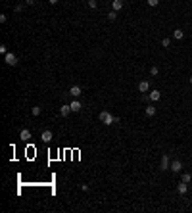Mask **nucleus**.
<instances>
[{"label": "nucleus", "mask_w": 192, "mask_h": 213, "mask_svg": "<svg viewBox=\"0 0 192 213\" xmlns=\"http://www.w3.org/2000/svg\"><path fill=\"white\" fill-rule=\"evenodd\" d=\"M69 94H71V98H79L83 94V88L79 87V84H73V87L69 88Z\"/></svg>", "instance_id": "obj_4"}, {"label": "nucleus", "mask_w": 192, "mask_h": 213, "mask_svg": "<svg viewBox=\"0 0 192 213\" xmlns=\"http://www.w3.org/2000/svg\"><path fill=\"white\" fill-rule=\"evenodd\" d=\"M188 81H190V84H192V75H190V79H188Z\"/></svg>", "instance_id": "obj_27"}, {"label": "nucleus", "mask_w": 192, "mask_h": 213, "mask_svg": "<svg viewBox=\"0 0 192 213\" xmlns=\"http://www.w3.org/2000/svg\"><path fill=\"white\" fill-rule=\"evenodd\" d=\"M98 117H100V121L104 123V125H113V123H117L119 121V119L115 117V115H113V113H110L108 110H104V111H100V115H98Z\"/></svg>", "instance_id": "obj_1"}, {"label": "nucleus", "mask_w": 192, "mask_h": 213, "mask_svg": "<svg viewBox=\"0 0 192 213\" xmlns=\"http://www.w3.org/2000/svg\"><path fill=\"white\" fill-rule=\"evenodd\" d=\"M146 2H148V6H152V8H154V6L160 4V0H146Z\"/></svg>", "instance_id": "obj_22"}, {"label": "nucleus", "mask_w": 192, "mask_h": 213, "mask_svg": "<svg viewBox=\"0 0 192 213\" xmlns=\"http://www.w3.org/2000/svg\"><path fill=\"white\" fill-rule=\"evenodd\" d=\"M161 46H165V48H169V46H171V39H167V37H165V39H163V40H161Z\"/></svg>", "instance_id": "obj_20"}, {"label": "nucleus", "mask_w": 192, "mask_h": 213, "mask_svg": "<svg viewBox=\"0 0 192 213\" xmlns=\"http://www.w3.org/2000/svg\"><path fill=\"white\" fill-rule=\"evenodd\" d=\"M0 54H8V48H6V44L0 46Z\"/></svg>", "instance_id": "obj_23"}, {"label": "nucleus", "mask_w": 192, "mask_h": 213, "mask_svg": "<svg viewBox=\"0 0 192 213\" xmlns=\"http://www.w3.org/2000/svg\"><path fill=\"white\" fill-rule=\"evenodd\" d=\"M144 113H146L148 117H154V115H156V108H154L152 104H148V106H146V110H144Z\"/></svg>", "instance_id": "obj_15"}, {"label": "nucleus", "mask_w": 192, "mask_h": 213, "mask_svg": "<svg viewBox=\"0 0 192 213\" xmlns=\"http://www.w3.org/2000/svg\"><path fill=\"white\" fill-rule=\"evenodd\" d=\"M88 8L90 10H96L98 8V2H96V0H88Z\"/></svg>", "instance_id": "obj_19"}, {"label": "nucleus", "mask_w": 192, "mask_h": 213, "mask_svg": "<svg viewBox=\"0 0 192 213\" xmlns=\"http://www.w3.org/2000/svg\"><path fill=\"white\" fill-rule=\"evenodd\" d=\"M31 113H33L35 117H39L40 113H42V108H40V106H33V108H31Z\"/></svg>", "instance_id": "obj_16"}, {"label": "nucleus", "mask_w": 192, "mask_h": 213, "mask_svg": "<svg viewBox=\"0 0 192 213\" xmlns=\"http://www.w3.org/2000/svg\"><path fill=\"white\" fill-rule=\"evenodd\" d=\"M4 62L8 63V65H17V56L13 54V52H8V54H4Z\"/></svg>", "instance_id": "obj_2"}, {"label": "nucleus", "mask_w": 192, "mask_h": 213, "mask_svg": "<svg viewBox=\"0 0 192 213\" xmlns=\"http://www.w3.org/2000/svg\"><path fill=\"white\" fill-rule=\"evenodd\" d=\"M161 171H167L169 167H171V159H169V155L167 154H163V158H161Z\"/></svg>", "instance_id": "obj_6"}, {"label": "nucleus", "mask_w": 192, "mask_h": 213, "mask_svg": "<svg viewBox=\"0 0 192 213\" xmlns=\"http://www.w3.org/2000/svg\"><path fill=\"white\" fill-rule=\"evenodd\" d=\"M173 39H175V40H183V39H184V31H183V29H175V31H173Z\"/></svg>", "instance_id": "obj_14"}, {"label": "nucleus", "mask_w": 192, "mask_h": 213, "mask_svg": "<svg viewBox=\"0 0 192 213\" xmlns=\"http://www.w3.org/2000/svg\"><path fill=\"white\" fill-rule=\"evenodd\" d=\"M108 19H110V21H115V19H117V12H115V10L108 12Z\"/></svg>", "instance_id": "obj_18"}, {"label": "nucleus", "mask_w": 192, "mask_h": 213, "mask_svg": "<svg viewBox=\"0 0 192 213\" xmlns=\"http://www.w3.org/2000/svg\"><path fill=\"white\" fill-rule=\"evenodd\" d=\"M6 19H8V16H6V13H2V16H0V21H2V23H6Z\"/></svg>", "instance_id": "obj_25"}, {"label": "nucleus", "mask_w": 192, "mask_h": 213, "mask_svg": "<svg viewBox=\"0 0 192 213\" xmlns=\"http://www.w3.org/2000/svg\"><path fill=\"white\" fill-rule=\"evenodd\" d=\"M148 98H150V102H158L161 98V92L160 90H150L148 92Z\"/></svg>", "instance_id": "obj_8"}, {"label": "nucleus", "mask_w": 192, "mask_h": 213, "mask_svg": "<svg viewBox=\"0 0 192 213\" xmlns=\"http://www.w3.org/2000/svg\"><path fill=\"white\" fill-rule=\"evenodd\" d=\"M158 73H160V69L156 67V65H152V67H150V75H152V77H156Z\"/></svg>", "instance_id": "obj_21"}, {"label": "nucleus", "mask_w": 192, "mask_h": 213, "mask_svg": "<svg viewBox=\"0 0 192 213\" xmlns=\"http://www.w3.org/2000/svg\"><path fill=\"white\" fill-rule=\"evenodd\" d=\"M177 192H179L181 196H184V194H186L188 192V182H179V184H177Z\"/></svg>", "instance_id": "obj_7"}, {"label": "nucleus", "mask_w": 192, "mask_h": 213, "mask_svg": "<svg viewBox=\"0 0 192 213\" xmlns=\"http://www.w3.org/2000/svg\"><path fill=\"white\" fill-rule=\"evenodd\" d=\"M111 10L121 12L123 10V0H111Z\"/></svg>", "instance_id": "obj_12"}, {"label": "nucleus", "mask_w": 192, "mask_h": 213, "mask_svg": "<svg viewBox=\"0 0 192 213\" xmlns=\"http://www.w3.org/2000/svg\"><path fill=\"white\" fill-rule=\"evenodd\" d=\"M169 171H173V173H183V161H181V159H173V161H171V167H169Z\"/></svg>", "instance_id": "obj_3"}, {"label": "nucleus", "mask_w": 192, "mask_h": 213, "mask_svg": "<svg viewBox=\"0 0 192 213\" xmlns=\"http://www.w3.org/2000/svg\"><path fill=\"white\" fill-rule=\"evenodd\" d=\"M181 181L183 182H190L192 181V175L190 173H181Z\"/></svg>", "instance_id": "obj_17"}, {"label": "nucleus", "mask_w": 192, "mask_h": 213, "mask_svg": "<svg viewBox=\"0 0 192 213\" xmlns=\"http://www.w3.org/2000/svg\"><path fill=\"white\" fill-rule=\"evenodd\" d=\"M69 106H71V111H73V113H77V111L83 110V104H81V100H77V98H73Z\"/></svg>", "instance_id": "obj_5"}, {"label": "nucleus", "mask_w": 192, "mask_h": 213, "mask_svg": "<svg viewBox=\"0 0 192 213\" xmlns=\"http://www.w3.org/2000/svg\"><path fill=\"white\" fill-rule=\"evenodd\" d=\"M52 136H54L52 131H42V133H40V138H42V142H46V144L52 140Z\"/></svg>", "instance_id": "obj_11"}, {"label": "nucleus", "mask_w": 192, "mask_h": 213, "mask_svg": "<svg viewBox=\"0 0 192 213\" xmlns=\"http://www.w3.org/2000/svg\"><path fill=\"white\" fill-rule=\"evenodd\" d=\"M81 190L83 192H88V184H81Z\"/></svg>", "instance_id": "obj_24"}, {"label": "nucleus", "mask_w": 192, "mask_h": 213, "mask_svg": "<svg viewBox=\"0 0 192 213\" xmlns=\"http://www.w3.org/2000/svg\"><path fill=\"white\" fill-rule=\"evenodd\" d=\"M69 113H71V106H69V104L60 106V115H62V117H67Z\"/></svg>", "instance_id": "obj_10"}, {"label": "nucleus", "mask_w": 192, "mask_h": 213, "mask_svg": "<svg viewBox=\"0 0 192 213\" xmlns=\"http://www.w3.org/2000/svg\"><path fill=\"white\" fill-rule=\"evenodd\" d=\"M19 138L27 142V140L31 138V131H29V129H21V131H19Z\"/></svg>", "instance_id": "obj_13"}, {"label": "nucleus", "mask_w": 192, "mask_h": 213, "mask_svg": "<svg viewBox=\"0 0 192 213\" xmlns=\"http://www.w3.org/2000/svg\"><path fill=\"white\" fill-rule=\"evenodd\" d=\"M138 92H150V81H140L138 83Z\"/></svg>", "instance_id": "obj_9"}, {"label": "nucleus", "mask_w": 192, "mask_h": 213, "mask_svg": "<svg viewBox=\"0 0 192 213\" xmlns=\"http://www.w3.org/2000/svg\"><path fill=\"white\" fill-rule=\"evenodd\" d=\"M48 2H50V4H58L60 0H48Z\"/></svg>", "instance_id": "obj_26"}]
</instances>
